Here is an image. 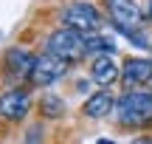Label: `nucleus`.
Wrapping results in <instances>:
<instances>
[{
	"label": "nucleus",
	"instance_id": "nucleus-1",
	"mask_svg": "<svg viewBox=\"0 0 152 144\" xmlns=\"http://www.w3.org/2000/svg\"><path fill=\"white\" fill-rule=\"evenodd\" d=\"M104 9H107L113 26L121 34L135 40L141 48H152V43L144 37V14H141V6L135 0H104Z\"/></svg>",
	"mask_w": 152,
	"mask_h": 144
},
{
	"label": "nucleus",
	"instance_id": "nucleus-2",
	"mask_svg": "<svg viewBox=\"0 0 152 144\" xmlns=\"http://www.w3.org/2000/svg\"><path fill=\"white\" fill-rule=\"evenodd\" d=\"M115 119L124 127H141L152 122V90H127L115 102Z\"/></svg>",
	"mask_w": 152,
	"mask_h": 144
},
{
	"label": "nucleus",
	"instance_id": "nucleus-3",
	"mask_svg": "<svg viewBox=\"0 0 152 144\" xmlns=\"http://www.w3.org/2000/svg\"><path fill=\"white\" fill-rule=\"evenodd\" d=\"M45 51H48L51 57H56V60L62 62H76L82 60V57L87 54V37L79 31H73V28H56V31L48 34V40H45Z\"/></svg>",
	"mask_w": 152,
	"mask_h": 144
},
{
	"label": "nucleus",
	"instance_id": "nucleus-4",
	"mask_svg": "<svg viewBox=\"0 0 152 144\" xmlns=\"http://www.w3.org/2000/svg\"><path fill=\"white\" fill-rule=\"evenodd\" d=\"M59 17H62V26H65V28H73V31L85 34V37L99 34L102 26H104L99 9L93 3H87V0H73V3H68Z\"/></svg>",
	"mask_w": 152,
	"mask_h": 144
},
{
	"label": "nucleus",
	"instance_id": "nucleus-5",
	"mask_svg": "<svg viewBox=\"0 0 152 144\" xmlns=\"http://www.w3.org/2000/svg\"><path fill=\"white\" fill-rule=\"evenodd\" d=\"M68 71V62L56 60V57L51 54H42L37 57V62H34V71H31V85L34 88H48V85H54L56 79H62Z\"/></svg>",
	"mask_w": 152,
	"mask_h": 144
},
{
	"label": "nucleus",
	"instance_id": "nucleus-6",
	"mask_svg": "<svg viewBox=\"0 0 152 144\" xmlns=\"http://www.w3.org/2000/svg\"><path fill=\"white\" fill-rule=\"evenodd\" d=\"M152 82V60L149 57H130L121 65V85L127 90H135Z\"/></svg>",
	"mask_w": 152,
	"mask_h": 144
},
{
	"label": "nucleus",
	"instance_id": "nucleus-7",
	"mask_svg": "<svg viewBox=\"0 0 152 144\" xmlns=\"http://www.w3.org/2000/svg\"><path fill=\"white\" fill-rule=\"evenodd\" d=\"M28 107H31V96H28V90H23V88L6 90V93L0 96V116L3 119L20 122V119L28 113Z\"/></svg>",
	"mask_w": 152,
	"mask_h": 144
},
{
	"label": "nucleus",
	"instance_id": "nucleus-8",
	"mask_svg": "<svg viewBox=\"0 0 152 144\" xmlns=\"http://www.w3.org/2000/svg\"><path fill=\"white\" fill-rule=\"evenodd\" d=\"M34 62H37V57H31L28 51L9 48L6 51V60H3V68H6V73H9L11 79H31Z\"/></svg>",
	"mask_w": 152,
	"mask_h": 144
},
{
	"label": "nucleus",
	"instance_id": "nucleus-9",
	"mask_svg": "<svg viewBox=\"0 0 152 144\" xmlns=\"http://www.w3.org/2000/svg\"><path fill=\"white\" fill-rule=\"evenodd\" d=\"M90 76H93V82H99V85H113L115 79H121V68L115 65L113 54H99V57H93V62H90Z\"/></svg>",
	"mask_w": 152,
	"mask_h": 144
},
{
	"label": "nucleus",
	"instance_id": "nucleus-10",
	"mask_svg": "<svg viewBox=\"0 0 152 144\" xmlns=\"http://www.w3.org/2000/svg\"><path fill=\"white\" fill-rule=\"evenodd\" d=\"M85 116H90V119H104V116H110V113L115 110V99H113V93L110 90H96L93 96H87V102H85Z\"/></svg>",
	"mask_w": 152,
	"mask_h": 144
},
{
	"label": "nucleus",
	"instance_id": "nucleus-11",
	"mask_svg": "<svg viewBox=\"0 0 152 144\" xmlns=\"http://www.w3.org/2000/svg\"><path fill=\"white\" fill-rule=\"evenodd\" d=\"M39 110H42V116H48V119H59V116H65L68 105H65V99H59L56 93H42Z\"/></svg>",
	"mask_w": 152,
	"mask_h": 144
},
{
	"label": "nucleus",
	"instance_id": "nucleus-12",
	"mask_svg": "<svg viewBox=\"0 0 152 144\" xmlns=\"http://www.w3.org/2000/svg\"><path fill=\"white\" fill-rule=\"evenodd\" d=\"M113 54L115 51V43L113 37H102V34H90L87 37V54Z\"/></svg>",
	"mask_w": 152,
	"mask_h": 144
},
{
	"label": "nucleus",
	"instance_id": "nucleus-13",
	"mask_svg": "<svg viewBox=\"0 0 152 144\" xmlns=\"http://www.w3.org/2000/svg\"><path fill=\"white\" fill-rule=\"evenodd\" d=\"M42 124H34V127H28V133H26V144H39L42 141Z\"/></svg>",
	"mask_w": 152,
	"mask_h": 144
},
{
	"label": "nucleus",
	"instance_id": "nucleus-14",
	"mask_svg": "<svg viewBox=\"0 0 152 144\" xmlns=\"http://www.w3.org/2000/svg\"><path fill=\"white\" fill-rule=\"evenodd\" d=\"M130 144H152V139L149 136H138V139H132Z\"/></svg>",
	"mask_w": 152,
	"mask_h": 144
},
{
	"label": "nucleus",
	"instance_id": "nucleus-15",
	"mask_svg": "<svg viewBox=\"0 0 152 144\" xmlns=\"http://www.w3.org/2000/svg\"><path fill=\"white\" fill-rule=\"evenodd\" d=\"M96 144H113V141H107V139H99V141H96Z\"/></svg>",
	"mask_w": 152,
	"mask_h": 144
},
{
	"label": "nucleus",
	"instance_id": "nucleus-16",
	"mask_svg": "<svg viewBox=\"0 0 152 144\" xmlns=\"http://www.w3.org/2000/svg\"><path fill=\"white\" fill-rule=\"evenodd\" d=\"M149 17H152V0H149Z\"/></svg>",
	"mask_w": 152,
	"mask_h": 144
}]
</instances>
